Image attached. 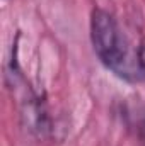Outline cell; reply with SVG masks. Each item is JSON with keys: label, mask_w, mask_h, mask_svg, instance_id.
<instances>
[{"label": "cell", "mask_w": 145, "mask_h": 146, "mask_svg": "<svg viewBox=\"0 0 145 146\" xmlns=\"http://www.w3.org/2000/svg\"><path fill=\"white\" fill-rule=\"evenodd\" d=\"M91 41L101 63L116 76L135 82L142 78L138 65V51L132 49V44L121 31L116 17L104 10L94 9L91 15Z\"/></svg>", "instance_id": "obj_1"}, {"label": "cell", "mask_w": 145, "mask_h": 146, "mask_svg": "<svg viewBox=\"0 0 145 146\" xmlns=\"http://www.w3.org/2000/svg\"><path fill=\"white\" fill-rule=\"evenodd\" d=\"M21 119L24 127L36 134V136H46L50 131V117L44 107V102L38 97L34 92H29L21 102Z\"/></svg>", "instance_id": "obj_2"}, {"label": "cell", "mask_w": 145, "mask_h": 146, "mask_svg": "<svg viewBox=\"0 0 145 146\" xmlns=\"http://www.w3.org/2000/svg\"><path fill=\"white\" fill-rule=\"evenodd\" d=\"M137 131H138L140 138L145 141V109L137 112Z\"/></svg>", "instance_id": "obj_3"}, {"label": "cell", "mask_w": 145, "mask_h": 146, "mask_svg": "<svg viewBox=\"0 0 145 146\" xmlns=\"http://www.w3.org/2000/svg\"><path fill=\"white\" fill-rule=\"evenodd\" d=\"M138 65H140L142 76H145V42H142V46L138 48Z\"/></svg>", "instance_id": "obj_4"}]
</instances>
